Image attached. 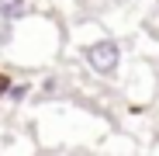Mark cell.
Wrapping results in <instances>:
<instances>
[{
    "label": "cell",
    "instance_id": "cell-1",
    "mask_svg": "<svg viewBox=\"0 0 159 156\" xmlns=\"http://www.w3.org/2000/svg\"><path fill=\"white\" fill-rule=\"evenodd\" d=\"M83 59H87L90 69H97L100 76H111V73L118 69V63H121V49H118V42H111V38H100V42H93V45L83 49Z\"/></svg>",
    "mask_w": 159,
    "mask_h": 156
},
{
    "label": "cell",
    "instance_id": "cell-2",
    "mask_svg": "<svg viewBox=\"0 0 159 156\" xmlns=\"http://www.w3.org/2000/svg\"><path fill=\"white\" fill-rule=\"evenodd\" d=\"M28 14V0H0V17L4 21H17Z\"/></svg>",
    "mask_w": 159,
    "mask_h": 156
},
{
    "label": "cell",
    "instance_id": "cell-3",
    "mask_svg": "<svg viewBox=\"0 0 159 156\" xmlns=\"http://www.w3.org/2000/svg\"><path fill=\"white\" fill-rule=\"evenodd\" d=\"M24 94H28V87H24V83H21V87H11V101H21Z\"/></svg>",
    "mask_w": 159,
    "mask_h": 156
}]
</instances>
